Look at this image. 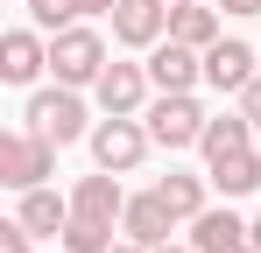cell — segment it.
Instances as JSON below:
<instances>
[{
	"instance_id": "d6986e66",
	"label": "cell",
	"mask_w": 261,
	"mask_h": 253,
	"mask_svg": "<svg viewBox=\"0 0 261 253\" xmlns=\"http://www.w3.org/2000/svg\"><path fill=\"white\" fill-rule=\"evenodd\" d=\"M57 246H64V253H106V246H113V225H106V218H85V211H71V225L57 232Z\"/></svg>"
},
{
	"instance_id": "7a4b0ae2",
	"label": "cell",
	"mask_w": 261,
	"mask_h": 253,
	"mask_svg": "<svg viewBox=\"0 0 261 253\" xmlns=\"http://www.w3.org/2000/svg\"><path fill=\"white\" fill-rule=\"evenodd\" d=\"M49 71H57V84H99V71H106V42L92 36V28H57L49 36Z\"/></svg>"
},
{
	"instance_id": "4fadbf2b",
	"label": "cell",
	"mask_w": 261,
	"mask_h": 253,
	"mask_svg": "<svg viewBox=\"0 0 261 253\" xmlns=\"http://www.w3.org/2000/svg\"><path fill=\"white\" fill-rule=\"evenodd\" d=\"M240 239H247V218H240V211H198V218H191V246L198 253H226V246H240Z\"/></svg>"
},
{
	"instance_id": "d4e9b609",
	"label": "cell",
	"mask_w": 261,
	"mask_h": 253,
	"mask_svg": "<svg viewBox=\"0 0 261 253\" xmlns=\"http://www.w3.org/2000/svg\"><path fill=\"white\" fill-rule=\"evenodd\" d=\"M226 253H261V246H254V239H240V246H226Z\"/></svg>"
},
{
	"instance_id": "3957f363",
	"label": "cell",
	"mask_w": 261,
	"mask_h": 253,
	"mask_svg": "<svg viewBox=\"0 0 261 253\" xmlns=\"http://www.w3.org/2000/svg\"><path fill=\"white\" fill-rule=\"evenodd\" d=\"M29 126H36L43 141H57V148H71V141L85 134V99H78V84L36 91V99H29Z\"/></svg>"
},
{
	"instance_id": "83f0119b",
	"label": "cell",
	"mask_w": 261,
	"mask_h": 253,
	"mask_svg": "<svg viewBox=\"0 0 261 253\" xmlns=\"http://www.w3.org/2000/svg\"><path fill=\"white\" fill-rule=\"evenodd\" d=\"M155 253H198V246H155Z\"/></svg>"
},
{
	"instance_id": "7402d4cb",
	"label": "cell",
	"mask_w": 261,
	"mask_h": 253,
	"mask_svg": "<svg viewBox=\"0 0 261 253\" xmlns=\"http://www.w3.org/2000/svg\"><path fill=\"white\" fill-rule=\"evenodd\" d=\"M240 113H247V120H254V126H261V78H254V84H247V91H240Z\"/></svg>"
},
{
	"instance_id": "9c48e42d",
	"label": "cell",
	"mask_w": 261,
	"mask_h": 253,
	"mask_svg": "<svg viewBox=\"0 0 261 253\" xmlns=\"http://www.w3.org/2000/svg\"><path fill=\"white\" fill-rule=\"evenodd\" d=\"M170 225H176V211L163 204V190H148V197H127V211H120V232H127L134 246H170Z\"/></svg>"
},
{
	"instance_id": "5bb4252c",
	"label": "cell",
	"mask_w": 261,
	"mask_h": 253,
	"mask_svg": "<svg viewBox=\"0 0 261 253\" xmlns=\"http://www.w3.org/2000/svg\"><path fill=\"white\" fill-rule=\"evenodd\" d=\"M71 211H85V218H106V225H113V218L127 211V190L113 183V169H99V176H85V183L71 190Z\"/></svg>"
},
{
	"instance_id": "6da1fadb",
	"label": "cell",
	"mask_w": 261,
	"mask_h": 253,
	"mask_svg": "<svg viewBox=\"0 0 261 253\" xmlns=\"http://www.w3.org/2000/svg\"><path fill=\"white\" fill-rule=\"evenodd\" d=\"M155 148V134L148 126H134V113H106V120L92 126V162L113 169V176H127V169H141V155Z\"/></svg>"
},
{
	"instance_id": "e0dca14e",
	"label": "cell",
	"mask_w": 261,
	"mask_h": 253,
	"mask_svg": "<svg viewBox=\"0 0 261 253\" xmlns=\"http://www.w3.org/2000/svg\"><path fill=\"white\" fill-rule=\"evenodd\" d=\"M155 190H163V204H170L176 218H198V211H205V197H212V176H191V169H170V176H163Z\"/></svg>"
},
{
	"instance_id": "2e32d148",
	"label": "cell",
	"mask_w": 261,
	"mask_h": 253,
	"mask_svg": "<svg viewBox=\"0 0 261 253\" xmlns=\"http://www.w3.org/2000/svg\"><path fill=\"white\" fill-rule=\"evenodd\" d=\"M14 218H21L29 232H49V239H57V232L71 225V197H57V190L36 183V190H21V211H14Z\"/></svg>"
},
{
	"instance_id": "484cf974",
	"label": "cell",
	"mask_w": 261,
	"mask_h": 253,
	"mask_svg": "<svg viewBox=\"0 0 261 253\" xmlns=\"http://www.w3.org/2000/svg\"><path fill=\"white\" fill-rule=\"evenodd\" d=\"M106 253H148V246H134V239H127V246H106Z\"/></svg>"
},
{
	"instance_id": "cb8c5ba5",
	"label": "cell",
	"mask_w": 261,
	"mask_h": 253,
	"mask_svg": "<svg viewBox=\"0 0 261 253\" xmlns=\"http://www.w3.org/2000/svg\"><path fill=\"white\" fill-rule=\"evenodd\" d=\"M226 14H261V0H219Z\"/></svg>"
},
{
	"instance_id": "ac0fdd59",
	"label": "cell",
	"mask_w": 261,
	"mask_h": 253,
	"mask_svg": "<svg viewBox=\"0 0 261 253\" xmlns=\"http://www.w3.org/2000/svg\"><path fill=\"white\" fill-rule=\"evenodd\" d=\"M198 148H205V162L212 155H233V148H254V120L247 113H219V120H205V141Z\"/></svg>"
},
{
	"instance_id": "ffe728a7",
	"label": "cell",
	"mask_w": 261,
	"mask_h": 253,
	"mask_svg": "<svg viewBox=\"0 0 261 253\" xmlns=\"http://www.w3.org/2000/svg\"><path fill=\"white\" fill-rule=\"evenodd\" d=\"M21 7L36 14V28H43V36H57V28H71V21H78V0H21Z\"/></svg>"
},
{
	"instance_id": "277c9868",
	"label": "cell",
	"mask_w": 261,
	"mask_h": 253,
	"mask_svg": "<svg viewBox=\"0 0 261 253\" xmlns=\"http://www.w3.org/2000/svg\"><path fill=\"white\" fill-rule=\"evenodd\" d=\"M148 134H155V148H198L205 141V106L191 99V91H163L155 106H148Z\"/></svg>"
},
{
	"instance_id": "52a82bcc",
	"label": "cell",
	"mask_w": 261,
	"mask_h": 253,
	"mask_svg": "<svg viewBox=\"0 0 261 253\" xmlns=\"http://www.w3.org/2000/svg\"><path fill=\"white\" fill-rule=\"evenodd\" d=\"M148 78H155V91H191V84L205 78V49H191V42H155L148 49Z\"/></svg>"
},
{
	"instance_id": "44dd1931",
	"label": "cell",
	"mask_w": 261,
	"mask_h": 253,
	"mask_svg": "<svg viewBox=\"0 0 261 253\" xmlns=\"http://www.w3.org/2000/svg\"><path fill=\"white\" fill-rule=\"evenodd\" d=\"M29 239H36V232H29L21 218H14V225H0V253H29Z\"/></svg>"
},
{
	"instance_id": "8992f818",
	"label": "cell",
	"mask_w": 261,
	"mask_h": 253,
	"mask_svg": "<svg viewBox=\"0 0 261 253\" xmlns=\"http://www.w3.org/2000/svg\"><path fill=\"white\" fill-rule=\"evenodd\" d=\"M113 36L127 42V49H155V42L170 36V0H120L113 7Z\"/></svg>"
},
{
	"instance_id": "4316f807",
	"label": "cell",
	"mask_w": 261,
	"mask_h": 253,
	"mask_svg": "<svg viewBox=\"0 0 261 253\" xmlns=\"http://www.w3.org/2000/svg\"><path fill=\"white\" fill-rule=\"evenodd\" d=\"M247 239H254V246H261V218H254V225H247Z\"/></svg>"
},
{
	"instance_id": "9a60e30c",
	"label": "cell",
	"mask_w": 261,
	"mask_h": 253,
	"mask_svg": "<svg viewBox=\"0 0 261 253\" xmlns=\"http://www.w3.org/2000/svg\"><path fill=\"white\" fill-rule=\"evenodd\" d=\"M170 36L191 42V49H212L219 42V7H205V0H170Z\"/></svg>"
},
{
	"instance_id": "30bf717a",
	"label": "cell",
	"mask_w": 261,
	"mask_h": 253,
	"mask_svg": "<svg viewBox=\"0 0 261 253\" xmlns=\"http://www.w3.org/2000/svg\"><path fill=\"white\" fill-rule=\"evenodd\" d=\"M148 84H155V78H148V64H106L92 91H99V106H106V113H141Z\"/></svg>"
},
{
	"instance_id": "8fae6325",
	"label": "cell",
	"mask_w": 261,
	"mask_h": 253,
	"mask_svg": "<svg viewBox=\"0 0 261 253\" xmlns=\"http://www.w3.org/2000/svg\"><path fill=\"white\" fill-rule=\"evenodd\" d=\"M254 78H261V71H254V49H247V42L219 36L212 49H205V84H212V91H247Z\"/></svg>"
},
{
	"instance_id": "ba28073f",
	"label": "cell",
	"mask_w": 261,
	"mask_h": 253,
	"mask_svg": "<svg viewBox=\"0 0 261 253\" xmlns=\"http://www.w3.org/2000/svg\"><path fill=\"white\" fill-rule=\"evenodd\" d=\"M43 71H49V42L36 28H7L0 36V78L7 84H36Z\"/></svg>"
},
{
	"instance_id": "5b68a950",
	"label": "cell",
	"mask_w": 261,
	"mask_h": 253,
	"mask_svg": "<svg viewBox=\"0 0 261 253\" xmlns=\"http://www.w3.org/2000/svg\"><path fill=\"white\" fill-rule=\"evenodd\" d=\"M49 169H57V141H43L36 126L0 141V183H7V190H36Z\"/></svg>"
},
{
	"instance_id": "603a6c76",
	"label": "cell",
	"mask_w": 261,
	"mask_h": 253,
	"mask_svg": "<svg viewBox=\"0 0 261 253\" xmlns=\"http://www.w3.org/2000/svg\"><path fill=\"white\" fill-rule=\"evenodd\" d=\"M120 0H78V14H113Z\"/></svg>"
},
{
	"instance_id": "7c38bea8",
	"label": "cell",
	"mask_w": 261,
	"mask_h": 253,
	"mask_svg": "<svg viewBox=\"0 0 261 253\" xmlns=\"http://www.w3.org/2000/svg\"><path fill=\"white\" fill-rule=\"evenodd\" d=\"M212 190H226V197H247V190H261V148H233V155H212Z\"/></svg>"
}]
</instances>
